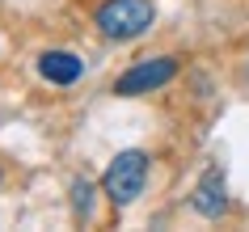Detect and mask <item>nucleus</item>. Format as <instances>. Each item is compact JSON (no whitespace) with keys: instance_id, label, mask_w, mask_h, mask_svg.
<instances>
[{"instance_id":"obj_5","label":"nucleus","mask_w":249,"mask_h":232,"mask_svg":"<svg viewBox=\"0 0 249 232\" xmlns=\"http://www.w3.org/2000/svg\"><path fill=\"white\" fill-rule=\"evenodd\" d=\"M38 76L51 85H76L85 76V59L72 51H42L38 55Z\"/></svg>"},{"instance_id":"obj_4","label":"nucleus","mask_w":249,"mask_h":232,"mask_svg":"<svg viewBox=\"0 0 249 232\" xmlns=\"http://www.w3.org/2000/svg\"><path fill=\"white\" fill-rule=\"evenodd\" d=\"M190 207H195L198 215H207V219H220L224 211H228V186H224V173H220V169H207V173L195 181Z\"/></svg>"},{"instance_id":"obj_6","label":"nucleus","mask_w":249,"mask_h":232,"mask_svg":"<svg viewBox=\"0 0 249 232\" xmlns=\"http://www.w3.org/2000/svg\"><path fill=\"white\" fill-rule=\"evenodd\" d=\"M93 194H97V186H93L89 178L72 181V211H76V219H89L93 215Z\"/></svg>"},{"instance_id":"obj_2","label":"nucleus","mask_w":249,"mask_h":232,"mask_svg":"<svg viewBox=\"0 0 249 232\" xmlns=\"http://www.w3.org/2000/svg\"><path fill=\"white\" fill-rule=\"evenodd\" d=\"M148 165H152V156H148L144 148L118 152L114 161H110V169H106V178H102V194L114 207H131L135 198L144 194V186H148Z\"/></svg>"},{"instance_id":"obj_3","label":"nucleus","mask_w":249,"mask_h":232,"mask_svg":"<svg viewBox=\"0 0 249 232\" xmlns=\"http://www.w3.org/2000/svg\"><path fill=\"white\" fill-rule=\"evenodd\" d=\"M178 55H148L140 64H131L123 76L114 80V93L118 97H144V93H157L165 89L173 76H178Z\"/></svg>"},{"instance_id":"obj_1","label":"nucleus","mask_w":249,"mask_h":232,"mask_svg":"<svg viewBox=\"0 0 249 232\" xmlns=\"http://www.w3.org/2000/svg\"><path fill=\"white\" fill-rule=\"evenodd\" d=\"M157 21V4L152 0H102L97 13H93V26L97 34L110 42H135L144 38Z\"/></svg>"}]
</instances>
